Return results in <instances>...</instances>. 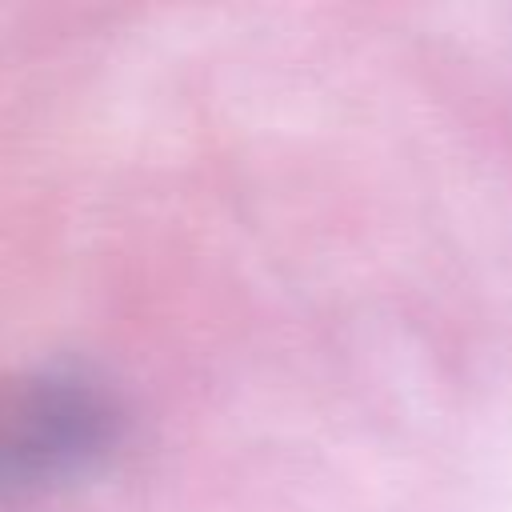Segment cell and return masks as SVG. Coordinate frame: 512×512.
Instances as JSON below:
<instances>
[{"label":"cell","mask_w":512,"mask_h":512,"mask_svg":"<svg viewBox=\"0 0 512 512\" xmlns=\"http://www.w3.org/2000/svg\"><path fill=\"white\" fill-rule=\"evenodd\" d=\"M116 404L80 376L40 372L0 384V496L84 472L116 440Z\"/></svg>","instance_id":"6da1fadb"}]
</instances>
